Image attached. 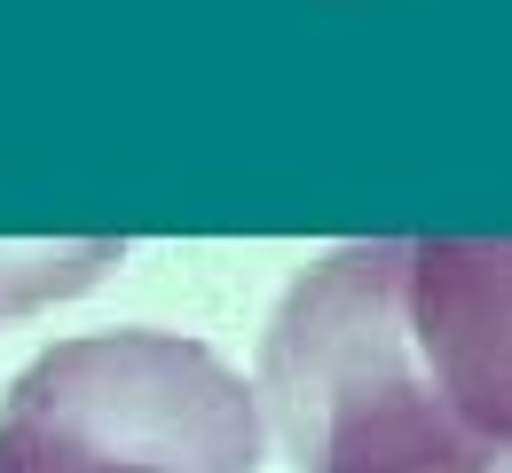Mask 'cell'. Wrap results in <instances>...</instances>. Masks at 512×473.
Wrapping results in <instances>:
<instances>
[{
	"label": "cell",
	"mask_w": 512,
	"mask_h": 473,
	"mask_svg": "<svg viewBox=\"0 0 512 473\" xmlns=\"http://www.w3.org/2000/svg\"><path fill=\"white\" fill-rule=\"evenodd\" d=\"M253 379L190 332H79L0 403V473H260Z\"/></svg>",
	"instance_id": "7a4b0ae2"
},
{
	"label": "cell",
	"mask_w": 512,
	"mask_h": 473,
	"mask_svg": "<svg viewBox=\"0 0 512 473\" xmlns=\"http://www.w3.org/2000/svg\"><path fill=\"white\" fill-rule=\"evenodd\" d=\"M410 339L449 418L512 458V237H410Z\"/></svg>",
	"instance_id": "3957f363"
},
{
	"label": "cell",
	"mask_w": 512,
	"mask_h": 473,
	"mask_svg": "<svg viewBox=\"0 0 512 473\" xmlns=\"http://www.w3.org/2000/svg\"><path fill=\"white\" fill-rule=\"evenodd\" d=\"M292 473H505L434 395L410 339V237L339 245L284 284L253 363Z\"/></svg>",
	"instance_id": "6da1fadb"
}]
</instances>
